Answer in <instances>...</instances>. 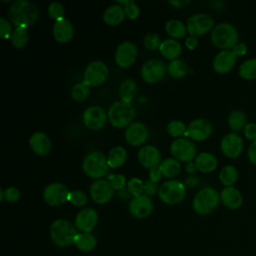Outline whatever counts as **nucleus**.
<instances>
[{
	"label": "nucleus",
	"instance_id": "14",
	"mask_svg": "<svg viewBox=\"0 0 256 256\" xmlns=\"http://www.w3.org/2000/svg\"><path fill=\"white\" fill-rule=\"evenodd\" d=\"M212 132L213 126L207 119L197 118L188 124L184 136L194 141H204L210 137Z\"/></svg>",
	"mask_w": 256,
	"mask_h": 256
},
{
	"label": "nucleus",
	"instance_id": "5",
	"mask_svg": "<svg viewBox=\"0 0 256 256\" xmlns=\"http://www.w3.org/2000/svg\"><path fill=\"white\" fill-rule=\"evenodd\" d=\"M135 109L131 103L122 100L115 101L109 108L107 116L112 126L116 128L128 127L135 117Z\"/></svg>",
	"mask_w": 256,
	"mask_h": 256
},
{
	"label": "nucleus",
	"instance_id": "4",
	"mask_svg": "<svg viewBox=\"0 0 256 256\" xmlns=\"http://www.w3.org/2000/svg\"><path fill=\"white\" fill-rule=\"evenodd\" d=\"M220 203V193L212 187H204L199 190L192 202L194 211L200 215H207L213 212Z\"/></svg>",
	"mask_w": 256,
	"mask_h": 256
},
{
	"label": "nucleus",
	"instance_id": "21",
	"mask_svg": "<svg viewBox=\"0 0 256 256\" xmlns=\"http://www.w3.org/2000/svg\"><path fill=\"white\" fill-rule=\"evenodd\" d=\"M138 160L143 167L150 170L161 164V153L153 145H144L138 152Z\"/></svg>",
	"mask_w": 256,
	"mask_h": 256
},
{
	"label": "nucleus",
	"instance_id": "17",
	"mask_svg": "<svg viewBox=\"0 0 256 256\" xmlns=\"http://www.w3.org/2000/svg\"><path fill=\"white\" fill-rule=\"evenodd\" d=\"M128 210L130 214L135 218H146L151 214L153 210L152 200L146 194L133 197L129 203Z\"/></svg>",
	"mask_w": 256,
	"mask_h": 256
},
{
	"label": "nucleus",
	"instance_id": "19",
	"mask_svg": "<svg viewBox=\"0 0 256 256\" xmlns=\"http://www.w3.org/2000/svg\"><path fill=\"white\" fill-rule=\"evenodd\" d=\"M237 57L232 50H220L213 59L212 67L218 74H227L235 67Z\"/></svg>",
	"mask_w": 256,
	"mask_h": 256
},
{
	"label": "nucleus",
	"instance_id": "11",
	"mask_svg": "<svg viewBox=\"0 0 256 256\" xmlns=\"http://www.w3.org/2000/svg\"><path fill=\"white\" fill-rule=\"evenodd\" d=\"M167 73L165 63L159 59H151L146 61L141 67V77L147 83H156L164 79Z\"/></svg>",
	"mask_w": 256,
	"mask_h": 256
},
{
	"label": "nucleus",
	"instance_id": "24",
	"mask_svg": "<svg viewBox=\"0 0 256 256\" xmlns=\"http://www.w3.org/2000/svg\"><path fill=\"white\" fill-rule=\"evenodd\" d=\"M53 37L59 43H67L69 42L74 34V28L72 23L66 19L62 18L60 20L55 21L53 25Z\"/></svg>",
	"mask_w": 256,
	"mask_h": 256
},
{
	"label": "nucleus",
	"instance_id": "41",
	"mask_svg": "<svg viewBox=\"0 0 256 256\" xmlns=\"http://www.w3.org/2000/svg\"><path fill=\"white\" fill-rule=\"evenodd\" d=\"M117 4L124 5V11L128 18L130 19H136L140 14L139 6L132 0H126V1H117Z\"/></svg>",
	"mask_w": 256,
	"mask_h": 256
},
{
	"label": "nucleus",
	"instance_id": "16",
	"mask_svg": "<svg viewBox=\"0 0 256 256\" xmlns=\"http://www.w3.org/2000/svg\"><path fill=\"white\" fill-rule=\"evenodd\" d=\"M113 187L106 179H98L90 186V196L92 200L98 204L109 202L113 196Z\"/></svg>",
	"mask_w": 256,
	"mask_h": 256
},
{
	"label": "nucleus",
	"instance_id": "34",
	"mask_svg": "<svg viewBox=\"0 0 256 256\" xmlns=\"http://www.w3.org/2000/svg\"><path fill=\"white\" fill-rule=\"evenodd\" d=\"M137 91V85L132 79H125L119 86V95L122 101L131 103Z\"/></svg>",
	"mask_w": 256,
	"mask_h": 256
},
{
	"label": "nucleus",
	"instance_id": "7",
	"mask_svg": "<svg viewBox=\"0 0 256 256\" xmlns=\"http://www.w3.org/2000/svg\"><path fill=\"white\" fill-rule=\"evenodd\" d=\"M186 194L184 183L178 180H169L161 184L158 190V196L162 202L168 205L180 203Z\"/></svg>",
	"mask_w": 256,
	"mask_h": 256
},
{
	"label": "nucleus",
	"instance_id": "9",
	"mask_svg": "<svg viewBox=\"0 0 256 256\" xmlns=\"http://www.w3.org/2000/svg\"><path fill=\"white\" fill-rule=\"evenodd\" d=\"M108 77V67L102 61L95 60L90 62L84 71V83L87 86H99Z\"/></svg>",
	"mask_w": 256,
	"mask_h": 256
},
{
	"label": "nucleus",
	"instance_id": "25",
	"mask_svg": "<svg viewBox=\"0 0 256 256\" xmlns=\"http://www.w3.org/2000/svg\"><path fill=\"white\" fill-rule=\"evenodd\" d=\"M29 145L34 153L40 156H45L50 152L51 141L47 134L43 132H35L29 139Z\"/></svg>",
	"mask_w": 256,
	"mask_h": 256
},
{
	"label": "nucleus",
	"instance_id": "47",
	"mask_svg": "<svg viewBox=\"0 0 256 256\" xmlns=\"http://www.w3.org/2000/svg\"><path fill=\"white\" fill-rule=\"evenodd\" d=\"M12 35V26L10 21L4 17H0V36L2 39L11 38Z\"/></svg>",
	"mask_w": 256,
	"mask_h": 256
},
{
	"label": "nucleus",
	"instance_id": "53",
	"mask_svg": "<svg viewBox=\"0 0 256 256\" xmlns=\"http://www.w3.org/2000/svg\"><path fill=\"white\" fill-rule=\"evenodd\" d=\"M162 176V173L159 169V167H154L149 170V180L152 182L157 183Z\"/></svg>",
	"mask_w": 256,
	"mask_h": 256
},
{
	"label": "nucleus",
	"instance_id": "48",
	"mask_svg": "<svg viewBox=\"0 0 256 256\" xmlns=\"http://www.w3.org/2000/svg\"><path fill=\"white\" fill-rule=\"evenodd\" d=\"M244 137L251 142L256 140V123L255 122H248L243 129Z\"/></svg>",
	"mask_w": 256,
	"mask_h": 256
},
{
	"label": "nucleus",
	"instance_id": "31",
	"mask_svg": "<svg viewBox=\"0 0 256 256\" xmlns=\"http://www.w3.org/2000/svg\"><path fill=\"white\" fill-rule=\"evenodd\" d=\"M127 159V152L122 146L113 147L107 156L108 164L110 168H118L122 166Z\"/></svg>",
	"mask_w": 256,
	"mask_h": 256
},
{
	"label": "nucleus",
	"instance_id": "44",
	"mask_svg": "<svg viewBox=\"0 0 256 256\" xmlns=\"http://www.w3.org/2000/svg\"><path fill=\"white\" fill-rule=\"evenodd\" d=\"M47 11H48L49 16L52 19H54L55 21L64 18L65 9H64V6L61 3H59V2H52V3H50V5L48 6Z\"/></svg>",
	"mask_w": 256,
	"mask_h": 256
},
{
	"label": "nucleus",
	"instance_id": "40",
	"mask_svg": "<svg viewBox=\"0 0 256 256\" xmlns=\"http://www.w3.org/2000/svg\"><path fill=\"white\" fill-rule=\"evenodd\" d=\"M186 126L184 122L181 120H171L167 125V131L168 133L175 138H178L185 134L186 132Z\"/></svg>",
	"mask_w": 256,
	"mask_h": 256
},
{
	"label": "nucleus",
	"instance_id": "30",
	"mask_svg": "<svg viewBox=\"0 0 256 256\" xmlns=\"http://www.w3.org/2000/svg\"><path fill=\"white\" fill-rule=\"evenodd\" d=\"M238 170L234 165H225L219 172V181L224 187H231L238 180Z\"/></svg>",
	"mask_w": 256,
	"mask_h": 256
},
{
	"label": "nucleus",
	"instance_id": "8",
	"mask_svg": "<svg viewBox=\"0 0 256 256\" xmlns=\"http://www.w3.org/2000/svg\"><path fill=\"white\" fill-rule=\"evenodd\" d=\"M214 19L207 13H197L190 16L186 23L187 32L190 36H202L214 28Z\"/></svg>",
	"mask_w": 256,
	"mask_h": 256
},
{
	"label": "nucleus",
	"instance_id": "28",
	"mask_svg": "<svg viewBox=\"0 0 256 256\" xmlns=\"http://www.w3.org/2000/svg\"><path fill=\"white\" fill-rule=\"evenodd\" d=\"M125 16H126V14L124 11V7H122L119 4H115V5L109 6L104 11L103 20L107 25L116 26L124 20Z\"/></svg>",
	"mask_w": 256,
	"mask_h": 256
},
{
	"label": "nucleus",
	"instance_id": "2",
	"mask_svg": "<svg viewBox=\"0 0 256 256\" xmlns=\"http://www.w3.org/2000/svg\"><path fill=\"white\" fill-rule=\"evenodd\" d=\"M210 39L215 47L221 50H231L239 42V33L232 23L222 22L213 28Z\"/></svg>",
	"mask_w": 256,
	"mask_h": 256
},
{
	"label": "nucleus",
	"instance_id": "49",
	"mask_svg": "<svg viewBox=\"0 0 256 256\" xmlns=\"http://www.w3.org/2000/svg\"><path fill=\"white\" fill-rule=\"evenodd\" d=\"M20 198V192L16 187H8L4 190V199L8 202H16Z\"/></svg>",
	"mask_w": 256,
	"mask_h": 256
},
{
	"label": "nucleus",
	"instance_id": "29",
	"mask_svg": "<svg viewBox=\"0 0 256 256\" xmlns=\"http://www.w3.org/2000/svg\"><path fill=\"white\" fill-rule=\"evenodd\" d=\"M227 123H228V126H229V128L232 132L237 133L241 130L243 131L244 127L248 123L247 122V115L243 110H239V109L232 110L228 115Z\"/></svg>",
	"mask_w": 256,
	"mask_h": 256
},
{
	"label": "nucleus",
	"instance_id": "20",
	"mask_svg": "<svg viewBox=\"0 0 256 256\" xmlns=\"http://www.w3.org/2000/svg\"><path fill=\"white\" fill-rule=\"evenodd\" d=\"M149 131L141 122H132L125 131V140L132 146H140L148 139Z\"/></svg>",
	"mask_w": 256,
	"mask_h": 256
},
{
	"label": "nucleus",
	"instance_id": "18",
	"mask_svg": "<svg viewBox=\"0 0 256 256\" xmlns=\"http://www.w3.org/2000/svg\"><path fill=\"white\" fill-rule=\"evenodd\" d=\"M107 117L104 109L99 106H90L83 112V122L91 130L101 129L105 125Z\"/></svg>",
	"mask_w": 256,
	"mask_h": 256
},
{
	"label": "nucleus",
	"instance_id": "26",
	"mask_svg": "<svg viewBox=\"0 0 256 256\" xmlns=\"http://www.w3.org/2000/svg\"><path fill=\"white\" fill-rule=\"evenodd\" d=\"M195 167L202 173H210L217 168L218 161L214 154L210 152H201L195 158Z\"/></svg>",
	"mask_w": 256,
	"mask_h": 256
},
{
	"label": "nucleus",
	"instance_id": "10",
	"mask_svg": "<svg viewBox=\"0 0 256 256\" xmlns=\"http://www.w3.org/2000/svg\"><path fill=\"white\" fill-rule=\"evenodd\" d=\"M170 152L176 160L190 163L196 157L197 148L191 140L177 138L171 143Z\"/></svg>",
	"mask_w": 256,
	"mask_h": 256
},
{
	"label": "nucleus",
	"instance_id": "43",
	"mask_svg": "<svg viewBox=\"0 0 256 256\" xmlns=\"http://www.w3.org/2000/svg\"><path fill=\"white\" fill-rule=\"evenodd\" d=\"M127 189L129 190L130 194L133 195V197L140 196L144 194V183L139 178H131L128 181Z\"/></svg>",
	"mask_w": 256,
	"mask_h": 256
},
{
	"label": "nucleus",
	"instance_id": "52",
	"mask_svg": "<svg viewBox=\"0 0 256 256\" xmlns=\"http://www.w3.org/2000/svg\"><path fill=\"white\" fill-rule=\"evenodd\" d=\"M159 188L157 186V183L155 182H152L150 180L146 181L144 183V191H145V194L146 195H154L156 192H158Z\"/></svg>",
	"mask_w": 256,
	"mask_h": 256
},
{
	"label": "nucleus",
	"instance_id": "38",
	"mask_svg": "<svg viewBox=\"0 0 256 256\" xmlns=\"http://www.w3.org/2000/svg\"><path fill=\"white\" fill-rule=\"evenodd\" d=\"M28 42V33L25 28L23 27H15L11 35V43L12 45L17 48H23Z\"/></svg>",
	"mask_w": 256,
	"mask_h": 256
},
{
	"label": "nucleus",
	"instance_id": "3",
	"mask_svg": "<svg viewBox=\"0 0 256 256\" xmlns=\"http://www.w3.org/2000/svg\"><path fill=\"white\" fill-rule=\"evenodd\" d=\"M49 234L54 244L60 247H65L74 243L78 232L77 228L70 221L65 219H57L52 222L49 229Z\"/></svg>",
	"mask_w": 256,
	"mask_h": 256
},
{
	"label": "nucleus",
	"instance_id": "37",
	"mask_svg": "<svg viewBox=\"0 0 256 256\" xmlns=\"http://www.w3.org/2000/svg\"><path fill=\"white\" fill-rule=\"evenodd\" d=\"M167 70H168V73L172 77H174V78H181V77H183L187 73L188 67H187V64H186V62L184 60L175 59V60H172L168 64Z\"/></svg>",
	"mask_w": 256,
	"mask_h": 256
},
{
	"label": "nucleus",
	"instance_id": "27",
	"mask_svg": "<svg viewBox=\"0 0 256 256\" xmlns=\"http://www.w3.org/2000/svg\"><path fill=\"white\" fill-rule=\"evenodd\" d=\"M160 53L167 59L175 60L178 59V57L182 53V46L176 39H165L162 41L160 47H159Z\"/></svg>",
	"mask_w": 256,
	"mask_h": 256
},
{
	"label": "nucleus",
	"instance_id": "13",
	"mask_svg": "<svg viewBox=\"0 0 256 256\" xmlns=\"http://www.w3.org/2000/svg\"><path fill=\"white\" fill-rule=\"evenodd\" d=\"M69 194L70 191L64 184L54 182L45 187L43 191V199L51 206H59L68 201Z\"/></svg>",
	"mask_w": 256,
	"mask_h": 256
},
{
	"label": "nucleus",
	"instance_id": "51",
	"mask_svg": "<svg viewBox=\"0 0 256 256\" xmlns=\"http://www.w3.org/2000/svg\"><path fill=\"white\" fill-rule=\"evenodd\" d=\"M247 158L249 162L256 166V140L251 142L247 150Z\"/></svg>",
	"mask_w": 256,
	"mask_h": 256
},
{
	"label": "nucleus",
	"instance_id": "50",
	"mask_svg": "<svg viewBox=\"0 0 256 256\" xmlns=\"http://www.w3.org/2000/svg\"><path fill=\"white\" fill-rule=\"evenodd\" d=\"M231 50L236 55V57H242L247 54L248 47L245 42H238Z\"/></svg>",
	"mask_w": 256,
	"mask_h": 256
},
{
	"label": "nucleus",
	"instance_id": "55",
	"mask_svg": "<svg viewBox=\"0 0 256 256\" xmlns=\"http://www.w3.org/2000/svg\"><path fill=\"white\" fill-rule=\"evenodd\" d=\"M169 3L175 7H182V6H185L186 4L189 3V1H169Z\"/></svg>",
	"mask_w": 256,
	"mask_h": 256
},
{
	"label": "nucleus",
	"instance_id": "45",
	"mask_svg": "<svg viewBox=\"0 0 256 256\" xmlns=\"http://www.w3.org/2000/svg\"><path fill=\"white\" fill-rule=\"evenodd\" d=\"M160 36L156 33H148L145 37H144V46L148 49V50H156L159 49L160 45H161V41H160Z\"/></svg>",
	"mask_w": 256,
	"mask_h": 256
},
{
	"label": "nucleus",
	"instance_id": "35",
	"mask_svg": "<svg viewBox=\"0 0 256 256\" xmlns=\"http://www.w3.org/2000/svg\"><path fill=\"white\" fill-rule=\"evenodd\" d=\"M159 169L162 173V176L166 178H172L179 174L181 166L179 161L175 158H167L161 162Z\"/></svg>",
	"mask_w": 256,
	"mask_h": 256
},
{
	"label": "nucleus",
	"instance_id": "32",
	"mask_svg": "<svg viewBox=\"0 0 256 256\" xmlns=\"http://www.w3.org/2000/svg\"><path fill=\"white\" fill-rule=\"evenodd\" d=\"M238 74L244 80H256V57L243 61L239 65Z\"/></svg>",
	"mask_w": 256,
	"mask_h": 256
},
{
	"label": "nucleus",
	"instance_id": "39",
	"mask_svg": "<svg viewBox=\"0 0 256 256\" xmlns=\"http://www.w3.org/2000/svg\"><path fill=\"white\" fill-rule=\"evenodd\" d=\"M88 87L89 86H87L84 82L76 83L75 85H73L71 89L72 98L77 102L84 101L89 96V93H90Z\"/></svg>",
	"mask_w": 256,
	"mask_h": 256
},
{
	"label": "nucleus",
	"instance_id": "54",
	"mask_svg": "<svg viewBox=\"0 0 256 256\" xmlns=\"http://www.w3.org/2000/svg\"><path fill=\"white\" fill-rule=\"evenodd\" d=\"M185 45L188 49L192 50V49H195L198 45V39L197 37H194V36H189L186 40H185Z\"/></svg>",
	"mask_w": 256,
	"mask_h": 256
},
{
	"label": "nucleus",
	"instance_id": "23",
	"mask_svg": "<svg viewBox=\"0 0 256 256\" xmlns=\"http://www.w3.org/2000/svg\"><path fill=\"white\" fill-rule=\"evenodd\" d=\"M220 201L226 208L230 210H236L242 206L244 198L238 188L231 186L224 187L222 189L220 192Z\"/></svg>",
	"mask_w": 256,
	"mask_h": 256
},
{
	"label": "nucleus",
	"instance_id": "22",
	"mask_svg": "<svg viewBox=\"0 0 256 256\" xmlns=\"http://www.w3.org/2000/svg\"><path fill=\"white\" fill-rule=\"evenodd\" d=\"M98 220L97 212L93 208H83L75 218V226L82 232L89 233L96 226Z\"/></svg>",
	"mask_w": 256,
	"mask_h": 256
},
{
	"label": "nucleus",
	"instance_id": "6",
	"mask_svg": "<svg viewBox=\"0 0 256 256\" xmlns=\"http://www.w3.org/2000/svg\"><path fill=\"white\" fill-rule=\"evenodd\" d=\"M82 169L87 176L99 179L108 172L109 164L107 157L100 151H92L84 158Z\"/></svg>",
	"mask_w": 256,
	"mask_h": 256
},
{
	"label": "nucleus",
	"instance_id": "1",
	"mask_svg": "<svg viewBox=\"0 0 256 256\" xmlns=\"http://www.w3.org/2000/svg\"><path fill=\"white\" fill-rule=\"evenodd\" d=\"M38 8L27 0L13 2L8 9V17L16 27H27L34 24L38 19Z\"/></svg>",
	"mask_w": 256,
	"mask_h": 256
},
{
	"label": "nucleus",
	"instance_id": "56",
	"mask_svg": "<svg viewBox=\"0 0 256 256\" xmlns=\"http://www.w3.org/2000/svg\"><path fill=\"white\" fill-rule=\"evenodd\" d=\"M4 199V190L3 188H0V200L2 201Z\"/></svg>",
	"mask_w": 256,
	"mask_h": 256
},
{
	"label": "nucleus",
	"instance_id": "46",
	"mask_svg": "<svg viewBox=\"0 0 256 256\" xmlns=\"http://www.w3.org/2000/svg\"><path fill=\"white\" fill-rule=\"evenodd\" d=\"M106 180L110 182L113 189L121 190L126 185V178L122 174H109L106 177Z\"/></svg>",
	"mask_w": 256,
	"mask_h": 256
},
{
	"label": "nucleus",
	"instance_id": "33",
	"mask_svg": "<svg viewBox=\"0 0 256 256\" xmlns=\"http://www.w3.org/2000/svg\"><path fill=\"white\" fill-rule=\"evenodd\" d=\"M96 238L92 234L85 232L78 233L74 240V244L76 245V247L83 252H89L93 250L96 246Z\"/></svg>",
	"mask_w": 256,
	"mask_h": 256
},
{
	"label": "nucleus",
	"instance_id": "15",
	"mask_svg": "<svg viewBox=\"0 0 256 256\" xmlns=\"http://www.w3.org/2000/svg\"><path fill=\"white\" fill-rule=\"evenodd\" d=\"M137 58V46L131 41H124L118 45L115 52V62L122 68L130 67Z\"/></svg>",
	"mask_w": 256,
	"mask_h": 256
},
{
	"label": "nucleus",
	"instance_id": "12",
	"mask_svg": "<svg viewBox=\"0 0 256 256\" xmlns=\"http://www.w3.org/2000/svg\"><path fill=\"white\" fill-rule=\"evenodd\" d=\"M244 148V142L243 138L238 134L234 132L227 133L223 136L220 142V149L224 156L230 159L238 158Z\"/></svg>",
	"mask_w": 256,
	"mask_h": 256
},
{
	"label": "nucleus",
	"instance_id": "42",
	"mask_svg": "<svg viewBox=\"0 0 256 256\" xmlns=\"http://www.w3.org/2000/svg\"><path fill=\"white\" fill-rule=\"evenodd\" d=\"M68 201L76 207H82L87 203V195L81 190H73L70 191Z\"/></svg>",
	"mask_w": 256,
	"mask_h": 256
},
{
	"label": "nucleus",
	"instance_id": "36",
	"mask_svg": "<svg viewBox=\"0 0 256 256\" xmlns=\"http://www.w3.org/2000/svg\"><path fill=\"white\" fill-rule=\"evenodd\" d=\"M165 31L173 38H182L187 32V28L182 21L178 19H171L166 22Z\"/></svg>",
	"mask_w": 256,
	"mask_h": 256
}]
</instances>
